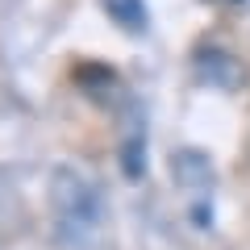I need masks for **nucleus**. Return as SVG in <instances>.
Masks as SVG:
<instances>
[{
    "label": "nucleus",
    "mask_w": 250,
    "mask_h": 250,
    "mask_svg": "<svg viewBox=\"0 0 250 250\" xmlns=\"http://www.w3.org/2000/svg\"><path fill=\"white\" fill-rule=\"evenodd\" d=\"M171 175L184 188H192V192H205V188L213 184V163L200 150H179L175 159H171Z\"/></svg>",
    "instance_id": "nucleus-2"
},
{
    "label": "nucleus",
    "mask_w": 250,
    "mask_h": 250,
    "mask_svg": "<svg viewBox=\"0 0 250 250\" xmlns=\"http://www.w3.org/2000/svg\"><path fill=\"white\" fill-rule=\"evenodd\" d=\"M50 196H54V213H59V229L71 246H92L100 238V192L71 167H59L50 179Z\"/></svg>",
    "instance_id": "nucleus-1"
}]
</instances>
